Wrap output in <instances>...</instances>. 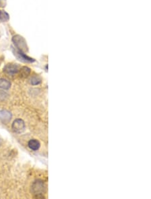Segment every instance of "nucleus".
<instances>
[{
	"label": "nucleus",
	"instance_id": "obj_1",
	"mask_svg": "<svg viewBox=\"0 0 151 199\" xmlns=\"http://www.w3.org/2000/svg\"><path fill=\"white\" fill-rule=\"evenodd\" d=\"M12 42L16 46V48L21 52H26L28 51V48L26 44V41L22 36L20 35H16L12 38Z\"/></svg>",
	"mask_w": 151,
	"mask_h": 199
},
{
	"label": "nucleus",
	"instance_id": "obj_8",
	"mask_svg": "<svg viewBox=\"0 0 151 199\" xmlns=\"http://www.w3.org/2000/svg\"><path fill=\"white\" fill-rule=\"evenodd\" d=\"M11 83L5 79H0V89L8 90L10 88Z\"/></svg>",
	"mask_w": 151,
	"mask_h": 199
},
{
	"label": "nucleus",
	"instance_id": "obj_12",
	"mask_svg": "<svg viewBox=\"0 0 151 199\" xmlns=\"http://www.w3.org/2000/svg\"><path fill=\"white\" fill-rule=\"evenodd\" d=\"M6 5V0H0V8H4Z\"/></svg>",
	"mask_w": 151,
	"mask_h": 199
},
{
	"label": "nucleus",
	"instance_id": "obj_9",
	"mask_svg": "<svg viewBox=\"0 0 151 199\" xmlns=\"http://www.w3.org/2000/svg\"><path fill=\"white\" fill-rule=\"evenodd\" d=\"M20 77L21 78H26L27 77L29 76V74H30V72H31V70H30V68L27 67H21L20 70Z\"/></svg>",
	"mask_w": 151,
	"mask_h": 199
},
{
	"label": "nucleus",
	"instance_id": "obj_13",
	"mask_svg": "<svg viewBox=\"0 0 151 199\" xmlns=\"http://www.w3.org/2000/svg\"><path fill=\"white\" fill-rule=\"evenodd\" d=\"M0 145H1V139H0Z\"/></svg>",
	"mask_w": 151,
	"mask_h": 199
},
{
	"label": "nucleus",
	"instance_id": "obj_10",
	"mask_svg": "<svg viewBox=\"0 0 151 199\" xmlns=\"http://www.w3.org/2000/svg\"><path fill=\"white\" fill-rule=\"evenodd\" d=\"M10 20V15L4 10H0V21L5 22Z\"/></svg>",
	"mask_w": 151,
	"mask_h": 199
},
{
	"label": "nucleus",
	"instance_id": "obj_7",
	"mask_svg": "<svg viewBox=\"0 0 151 199\" xmlns=\"http://www.w3.org/2000/svg\"><path fill=\"white\" fill-rule=\"evenodd\" d=\"M28 147L30 149H31L33 151H36L41 147V144H40L39 141L35 139H30L28 142Z\"/></svg>",
	"mask_w": 151,
	"mask_h": 199
},
{
	"label": "nucleus",
	"instance_id": "obj_4",
	"mask_svg": "<svg viewBox=\"0 0 151 199\" xmlns=\"http://www.w3.org/2000/svg\"><path fill=\"white\" fill-rule=\"evenodd\" d=\"M11 128L14 132L20 133L25 130V123L22 119H17L12 123Z\"/></svg>",
	"mask_w": 151,
	"mask_h": 199
},
{
	"label": "nucleus",
	"instance_id": "obj_11",
	"mask_svg": "<svg viewBox=\"0 0 151 199\" xmlns=\"http://www.w3.org/2000/svg\"><path fill=\"white\" fill-rule=\"evenodd\" d=\"M41 82H42L41 79L37 75L32 76L30 80V83L32 85H38L39 84H41Z\"/></svg>",
	"mask_w": 151,
	"mask_h": 199
},
{
	"label": "nucleus",
	"instance_id": "obj_6",
	"mask_svg": "<svg viewBox=\"0 0 151 199\" xmlns=\"http://www.w3.org/2000/svg\"><path fill=\"white\" fill-rule=\"evenodd\" d=\"M11 113L8 110L0 111V121L4 124H8L11 119Z\"/></svg>",
	"mask_w": 151,
	"mask_h": 199
},
{
	"label": "nucleus",
	"instance_id": "obj_2",
	"mask_svg": "<svg viewBox=\"0 0 151 199\" xmlns=\"http://www.w3.org/2000/svg\"><path fill=\"white\" fill-rule=\"evenodd\" d=\"M12 51H13V53L15 57H16L18 60L21 62L31 63H34V62L35 61L34 59L28 57V56H27L26 54H24V52L19 51V50L17 48H12Z\"/></svg>",
	"mask_w": 151,
	"mask_h": 199
},
{
	"label": "nucleus",
	"instance_id": "obj_5",
	"mask_svg": "<svg viewBox=\"0 0 151 199\" xmlns=\"http://www.w3.org/2000/svg\"><path fill=\"white\" fill-rule=\"evenodd\" d=\"M20 70V67L17 64H8L4 68V72L8 75L14 76Z\"/></svg>",
	"mask_w": 151,
	"mask_h": 199
},
{
	"label": "nucleus",
	"instance_id": "obj_3",
	"mask_svg": "<svg viewBox=\"0 0 151 199\" xmlns=\"http://www.w3.org/2000/svg\"><path fill=\"white\" fill-rule=\"evenodd\" d=\"M45 186L44 183L40 180H37L33 183L32 186V191L34 194H36V197H38L39 196H42V192H44Z\"/></svg>",
	"mask_w": 151,
	"mask_h": 199
}]
</instances>
